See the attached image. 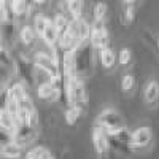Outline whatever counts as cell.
I'll list each match as a JSON object with an SVG mask.
<instances>
[{
	"label": "cell",
	"mask_w": 159,
	"mask_h": 159,
	"mask_svg": "<svg viewBox=\"0 0 159 159\" xmlns=\"http://www.w3.org/2000/svg\"><path fill=\"white\" fill-rule=\"evenodd\" d=\"M83 115V108L81 107H69L67 111H65V123L73 126Z\"/></svg>",
	"instance_id": "obj_20"
},
{
	"label": "cell",
	"mask_w": 159,
	"mask_h": 159,
	"mask_svg": "<svg viewBox=\"0 0 159 159\" xmlns=\"http://www.w3.org/2000/svg\"><path fill=\"white\" fill-rule=\"evenodd\" d=\"M37 94H38L40 99H43L46 102H52V100H56L59 97L61 91H56L54 88H52V84L49 83V80H48V81H45V83H42V84L38 86Z\"/></svg>",
	"instance_id": "obj_9"
},
{
	"label": "cell",
	"mask_w": 159,
	"mask_h": 159,
	"mask_svg": "<svg viewBox=\"0 0 159 159\" xmlns=\"http://www.w3.org/2000/svg\"><path fill=\"white\" fill-rule=\"evenodd\" d=\"M46 151L48 150L45 147H34L32 150H29L27 153H25V159H42Z\"/></svg>",
	"instance_id": "obj_24"
},
{
	"label": "cell",
	"mask_w": 159,
	"mask_h": 159,
	"mask_svg": "<svg viewBox=\"0 0 159 159\" xmlns=\"http://www.w3.org/2000/svg\"><path fill=\"white\" fill-rule=\"evenodd\" d=\"M42 38H43V42H45L49 48H54V46L59 45V38H61V35H59L57 29L54 27V24H52V22L48 25V29L43 32Z\"/></svg>",
	"instance_id": "obj_12"
},
{
	"label": "cell",
	"mask_w": 159,
	"mask_h": 159,
	"mask_svg": "<svg viewBox=\"0 0 159 159\" xmlns=\"http://www.w3.org/2000/svg\"><path fill=\"white\" fill-rule=\"evenodd\" d=\"M52 21L49 19V18H46L45 15H42V13H38V15H35V18H34V29H35V32L42 37L43 35V32L48 29V25L51 24Z\"/></svg>",
	"instance_id": "obj_17"
},
{
	"label": "cell",
	"mask_w": 159,
	"mask_h": 159,
	"mask_svg": "<svg viewBox=\"0 0 159 159\" xmlns=\"http://www.w3.org/2000/svg\"><path fill=\"white\" fill-rule=\"evenodd\" d=\"M118 61H119V64H121V65H127V64H130V61H132V52H130V49L124 48V49L119 51Z\"/></svg>",
	"instance_id": "obj_27"
},
{
	"label": "cell",
	"mask_w": 159,
	"mask_h": 159,
	"mask_svg": "<svg viewBox=\"0 0 159 159\" xmlns=\"http://www.w3.org/2000/svg\"><path fill=\"white\" fill-rule=\"evenodd\" d=\"M13 140H15V134L8 129L0 127V143H2V147H5L8 143H13Z\"/></svg>",
	"instance_id": "obj_25"
},
{
	"label": "cell",
	"mask_w": 159,
	"mask_h": 159,
	"mask_svg": "<svg viewBox=\"0 0 159 159\" xmlns=\"http://www.w3.org/2000/svg\"><path fill=\"white\" fill-rule=\"evenodd\" d=\"M0 65L3 67V70L15 69V61H13L10 51L7 49V46H2V49H0Z\"/></svg>",
	"instance_id": "obj_21"
},
{
	"label": "cell",
	"mask_w": 159,
	"mask_h": 159,
	"mask_svg": "<svg viewBox=\"0 0 159 159\" xmlns=\"http://www.w3.org/2000/svg\"><path fill=\"white\" fill-rule=\"evenodd\" d=\"M107 13H108L107 3L99 2V3L94 5V18H96V22H103V19L107 18Z\"/></svg>",
	"instance_id": "obj_23"
},
{
	"label": "cell",
	"mask_w": 159,
	"mask_h": 159,
	"mask_svg": "<svg viewBox=\"0 0 159 159\" xmlns=\"http://www.w3.org/2000/svg\"><path fill=\"white\" fill-rule=\"evenodd\" d=\"M10 8L11 13L16 16H24L30 13V3L27 0H10Z\"/></svg>",
	"instance_id": "obj_13"
},
{
	"label": "cell",
	"mask_w": 159,
	"mask_h": 159,
	"mask_svg": "<svg viewBox=\"0 0 159 159\" xmlns=\"http://www.w3.org/2000/svg\"><path fill=\"white\" fill-rule=\"evenodd\" d=\"M37 137V127L32 126V124H19L16 132H15V143H18L19 147H25L35 140Z\"/></svg>",
	"instance_id": "obj_6"
},
{
	"label": "cell",
	"mask_w": 159,
	"mask_h": 159,
	"mask_svg": "<svg viewBox=\"0 0 159 159\" xmlns=\"http://www.w3.org/2000/svg\"><path fill=\"white\" fill-rule=\"evenodd\" d=\"M65 92H67V100L70 107H84L88 96H86V88L81 78L72 76L67 80V86H65Z\"/></svg>",
	"instance_id": "obj_2"
},
{
	"label": "cell",
	"mask_w": 159,
	"mask_h": 159,
	"mask_svg": "<svg viewBox=\"0 0 159 159\" xmlns=\"http://www.w3.org/2000/svg\"><path fill=\"white\" fill-rule=\"evenodd\" d=\"M92 143H94V148L97 151V154L100 157H105L108 154V150H110V137L105 134V132L96 126L94 130H92Z\"/></svg>",
	"instance_id": "obj_7"
},
{
	"label": "cell",
	"mask_w": 159,
	"mask_h": 159,
	"mask_svg": "<svg viewBox=\"0 0 159 159\" xmlns=\"http://www.w3.org/2000/svg\"><path fill=\"white\" fill-rule=\"evenodd\" d=\"M134 2H135V0H124V3H126L127 7H129V5H132V3H134Z\"/></svg>",
	"instance_id": "obj_31"
},
{
	"label": "cell",
	"mask_w": 159,
	"mask_h": 159,
	"mask_svg": "<svg viewBox=\"0 0 159 159\" xmlns=\"http://www.w3.org/2000/svg\"><path fill=\"white\" fill-rule=\"evenodd\" d=\"M52 24H54V27L57 29L59 35H64L65 32H67L70 29L72 25V21L64 15V13H57V15L54 16V19H52Z\"/></svg>",
	"instance_id": "obj_15"
},
{
	"label": "cell",
	"mask_w": 159,
	"mask_h": 159,
	"mask_svg": "<svg viewBox=\"0 0 159 159\" xmlns=\"http://www.w3.org/2000/svg\"><path fill=\"white\" fill-rule=\"evenodd\" d=\"M134 83H135V80L132 75H124L123 80H121V88L124 92H130L132 89H134Z\"/></svg>",
	"instance_id": "obj_26"
},
{
	"label": "cell",
	"mask_w": 159,
	"mask_h": 159,
	"mask_svg": "<svg viewBox=\"0 0 159 159\" xmlns=\"http://www.w3.org/2000/svg\"><path fill=\"white\" fill-rule=\"evenodd\" d=\"M96 126H99L108 137H111L118 130L124 129V121H123L121 115H119L118 111H115L111 108H107L97 116V124Z\"/></svg>",
	"instance_id": "obj_3"
},
{
	"label": "cell",
	"mask_w": 159,
	"mask_h": 159,
	"mask_svg": "<svg viewBox=\"0 0 159 159\" xmlns=\"http://www.w3.org/2000/svg\"><path fill=\"white\" fill-rule=\"evenodd\" d=\"M35 35H37V32H35L34 27H30V25H24V27L21 29V32H19V38H21V42L25 46H29V45L34 43Z\"/></svg>",
	"instance_id": "obj_19"
},
{
	"label": "cell",
	"mask_w": 159,
	"mask_h": 159,
	"mask_svg": "<svg viewBox=\"0 0 159 159\" xmlns=\"http://www.w3.org/2000/svg\"><path fill=\"white\" fill-rule=\"evenodd\" d=\"M67 2V10L72 16V21L83 19V3L81 0H65Z\"/></svg>",
	"instance_id": "obj_14"
},
{
	"label": "cell",
	"mask_w": 159,
	"mask_h": 159,
	"mask_svg": "<svg viewBox=\"0 0 159 159\" xmlns=\"http://www.w3.org/2000/svg\"><path fill=\"white\" fill-rule=\"evenodd\" d=\"M92 51L94 46L91 43V38L83 42L75 49V72L73 76L84 80L92 73Z\"/></svg>",
	"instance_id": "obj_1"
},
{
	"label": "cell",
	"mask_w": 159,
	"mask_h": 159,
	"mask_svg": "<svg viewBox=\"0 0 159 159\" xmlns=\"http://www.w3.org/2000/svg\"><path fill=\"white\" fill-rule=\"evenodd\" d=\"M27 92H25V88H24V83H16V84H13L7 89V96L11 97V99H15V100H21Z\"/></svg>",
	"instance_id": "obj_18"
},
{
	"label": "cell",
	"mask_w": 159,
	"mask_h": 159,
	"mask_svg": "<svg viewBox=\"0 0 159 159\" xmlns=\"http://www.w3.org/2000/svg\"><path fill=\"white\" fill-rule=\"evenodd\" d=\"M42 159H54V156H52L49 151H46V153H45V156H43Z\"/></svg>",
	"instance_id": "obj_29"
},
{
	"label": "cell",
	"mask_w": 159,
	"mask_h": 159,
	"mask_svg": "<svg viewBox=\"0 0 159 159\" xmlns=\"http://www.w3.org/2000/svg\"><path fill=\"white\" fill-rule=\"evenodd\" d=\"M32 2H34V3H37V5H42V3H45V2H46V0H32Z\"/></svg>",
	"instance_id": "obj_30"
},
{
	"label": "cell",
	"mask_w": 159,
	"mask_h": 159,
	"mask_svg": "<svg viewBox=\"0 0 159 159\" xmlns=\"http://www.w3.org/2000/svg\"><path fill=\"white\" fill-rule=\"evenodd\" d=\"M34 67H37L38 70H43L49 78H56V76H62L61 73V67L59 64L52 59L46 52H37L34 57Z\"/></svg>",
	"instance_id": "obj_4"
},
{
	"label": "cell",
	"mask_w": 159,
	"mask_h": 159,
	"mask_svg": "<svg viewBox=\"0 0 159 159\" xmlns=\"http://www.w3.org/2000/svg\"><path fill=\"white\" fill-rule=\"evenodd\" d=\"M99 59L102 62V65L105 69H111L115 62H116V56L115 52L111 51V48H105V49H100L99 51Z\"/></svg>",
	"instance_id": "obj_16"
},
{
	"label": "cell",
	"mask_w": 159,
	"mask_h": 159,
	"mask_svg": "<svg viewBox=\"0 0 159 159\" xmlns=\"http://www.w3.org/2000/svg\"><path fill=\"white\" fill-rule=\"evenodd\" d=\"M115 140H118L119 143H123L124 147H130L132 148V132H129L126 127L121 129V130H118L115 135H111Z\"/></svg>",
	"instance_id": "obj_22"
},
{
	"label": "cell",
	"mask_w": 159,
	"mask_h": 159,
	"mask_svg": "<svg viewBox=\"0 0 159 159\" xmlns=\"http://www.w3.org/2000/svg\"><path fill=\"white\" fill-rule=\"evenodd\" d=\"M151 139H153V134L150 127H139L132 132V148L147 147L151 142Z\"/></svg>",
	"instance_id": "obj_8"
},
{
	"label": "cell",
	"mask_w": 159,
	"mask_h": 159,
	"mask_svg": "<svg viewBox=\"0 0 159 159\" xmlns=\"http://www.w3.org/2000/svg\"><path fill=\"white\" fill-rule=\"evenodd\" d=\"M91 43L94 46V49L100 51L105 48H110V35L108 30L105 29V25L102 22H96L91 29Z\"/></svg>",
	"instance_id": "obj_5"
},
{
	"label": "cell",
	"mask_w": 159,
	"mask_h": 159,
	"mask_svg": "<svg viewBox=\"0 0 159 159\" xmlns=\"http://www.w3.org/2000/svg\"><path fill=\"white\" fill-rule=\"evenodd\" d=\"M145 102L150 107H156L159 103V84L156 81H150L145 88Z\"/></svg>",
	"instance_id": "obj_10"
},
{
	"label": "cell",
	"mask_w": 159,
	"mask_h": 159,
	"mask_svg": "<svg viewBox=\"0 0 159 159\" xmlns=\"http://www.w3.org/2000/svg\"><path fill=\"white\" fill-rule=\"evenodd\" d=\"M135 19V11L134 8H130V7H126L124 11H123V22L127 25V24H132Z\"/></svg>",
	"instance_id": "obj_28"
},
{
	"label": "cell",
	"mask_w": 159,
	"mask_h": 159,
	"mask_svg": "<svg viewBox=\"0 0 159 159\" xmlns=\"http://www.w3.org/2000/svg\"><path fill=\"white\" fill-rule=\"evenodd\" d=\"M22 153H24V148L19 147V145L15 143V142L8 143V145L0 148V156L5 157V159H19L22 156Z\"/></svg>",
	"instance_id": "obj_11"
}]
</instances>
